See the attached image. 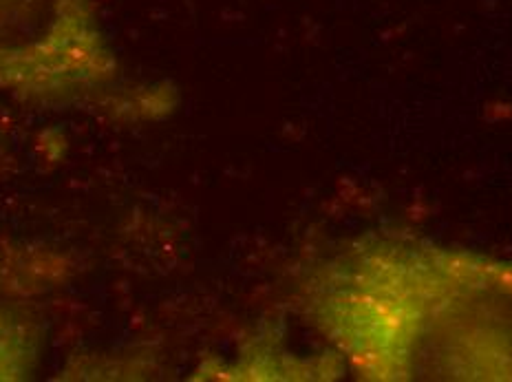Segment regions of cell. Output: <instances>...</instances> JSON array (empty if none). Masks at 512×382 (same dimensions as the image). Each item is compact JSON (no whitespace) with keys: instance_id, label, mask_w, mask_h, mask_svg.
I'll return each mask as SVG.
<instances>
[{"instance_id":"cell-1","label":"cell","mask_w":512,"mask_h":382,"mask_svg":"<svg viewBox=\"0 0 512 382\" xmlns=\"http://www.w3.org/2000/svg\"><path fill=\"white\" fill-rule=\"evenodd\" d=\"M294 314L362 382H512V259L367 232L303 261Z\"/></svg>"},{"instance_id":"cell-3","label":"cell","mask_w":512,"mask_h":382,"mask_svg":"<svg viewBox=\"0 0 512 382\" xmlns=\"http://www.w3.org/2000/svg\"><path fill=\"white\" fill-rule=\"evenodd\" d=\"M67 254L23 241H0V382L34 378L45 356L49 307L69 285Z\"/></svg>"},{"instance_id":"cell-2","label":"cell","mask_w":512,"mask_h":382,"mask_svg":"<svg viewBox=\"0 0 512 382\" xmlns=\"http://www.w3.org/2000/svg\"><path fill=\"white\" fill-rule=\"evenodd\" d=\"M0 95L120 122L162 120L177 102L128 76L95 0H0Z\"/></svg>"}]
</instances>
